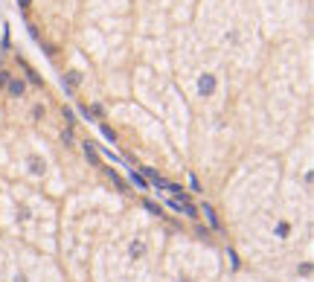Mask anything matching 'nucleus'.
I'll list each match as a JSON object with an SVG mask.
<instances>
[{"label": "nucleus", "mask_w": 314, "mask_h": 282, "mask_svg": "<svg viewBox=\"0 0 314 282\" xmlns=\"http://www.w3.org/2000/svg\"><path fill=\"white\" fill-rule=\"evenodd\" d=\"M128 178H131V184H134V187H140L143 192H149V184L143 181V175H137V169H128Z\"/></svg>", "instance_id": "2"}, {"label": "nucleus", "mask_w": 314, "mask_h": 282, "mask_svg": "<svg viewBox=\"0 0 314 282\" xmlns=\"http://www.w3.org/2000/svg\"><path fill=\"white\" fill-rule=\"evenodd\" d=\"M6 79H9V70H0V91L6 88Z\"/></svg>", "instance_id": "5"}, {"label": "nucleus", "mask_w": 314, "mask_h": 282, "mask_svg": "<svg viewBox=\"0 0 314 282\" xmlns=\"http://www.w3.org/2000/svg\"><path fill=\"white\" fill-rule=\"evenodd\" d=\"M204 216H207V221L213 224V230H219V227H221L219 219H216V213H213V207H204Z\"/></svg>", "instance_id": "4"}, {"label": "nucleus", "mask_w": 314, "mask_h": 282, "mask_svg": "<svg viewBox=\"0 0 314 282\" xmlns=\"http://www.w3.org/2000/svg\"><path fill=\"white\" fill-rule=\"evenodd\" d=\"M6 91H9V96L21 99V96L27 94V85H24V79H18V76H9V79H6Z\"/></svg>", "instance_id": "1"}, {"label": "nucleus", "mask_w": 314, "mask_h": 282, "mask_svg": "<svg viewBox=\"0 0 314 282\" xmlns=\"http://www.w3.org/2000/svg\"><path fill=\"white\" fill-rule=\"evenodd\" d=\"M18 3H21V6H30V0H18Z\"/></svg>", "instance_id": "6"}, {"label": "nucleus", "mask_w": 314, "mask_h": 282, "mask_svg": "<svg viewBox=\"0 0 314 282\" xmlns=\"http://www.w3.org/2000/svg\"><path fill=\"white\" fill-rule=\"evenodd\" d=\"M82 146H85V155H88V160L99 163V155H96V146H94V143H82Z\"/></svg>", "instance_id": "3"}]
</instances>
